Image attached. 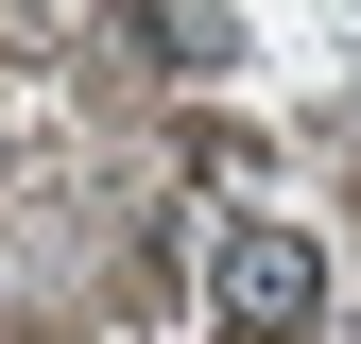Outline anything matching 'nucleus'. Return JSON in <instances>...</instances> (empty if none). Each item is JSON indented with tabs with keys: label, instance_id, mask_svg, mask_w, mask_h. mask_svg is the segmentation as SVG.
I'll return each instance as SVG.
<instances>
[{
	"label": "nucleus",
	"instance_id": "f257e3e1",
	"mask_svg": "<svg viewBox=\"0 0 361 344\" xmlns=\"http://www.w3.org/2000/svg\"><path fill=\"white\" fill-rule=\"evenodd\" d=\"M207 276H224V327H258V344H293L310 310H327V258H310L293 224H224Z\"/></svg>",
	"mask_w": 361,
	"mask_h": 344
}]
</instances>
